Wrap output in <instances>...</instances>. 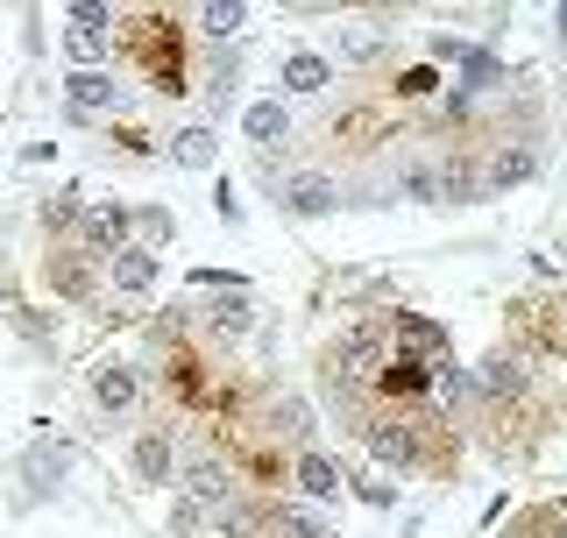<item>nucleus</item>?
<instances>
[{"instance_id":"f257e3e1","label":"nucleus","mask_w":567,"mask_h":538,"mask_svg":"<svg viewBox=\"0 0 567 538\" xmlns=\"http://www.w3.org/2000/svg\"><path fill=\"white\" fill-rule=\"evenodd\" d=\"M106 29H114V14H106V8H71L64 14V58L71 64H100L106 58Z\"/></svg>"},{"instance_id":"f03ea898","label":"nucleus","mask_w":567,"mask_h":538,"mask_svg":"<svg viewBox=\"0 0 567 538\" xmlns=\"http://www.w3.org/2000/svg\"><path fill=\"white\" fill-rule=\"evenodd\" d=\"M284 213H291V220H333V213H341V192L319 170H298V177H284Z\"/></svg>"},{"instance_id":"7ed1b4c3","label":"nucleus","mask_w":567,"mask_h":538,"mask_svg":"<svg viewBox=\"0 0 567 538\" xmlns=\"http://www.w3.org/2000/svg\"><path fill=\"white\" fill-rule=\"evenodd\" d=\"M369 461L377 468H419V425L412 418H383V425H369Z\"/></svg>"},{"instance_id":"20e7f679","label":"nucleus","mask_w":567,"mask_h":538,"mask_svg":"<svg viewBox=\"0 0 567 538\" xmlns=\"http://www.w3.org/2000/svg\"><path fill=\"white\" fill-rule=\"evenodd\" d=\"M93 404L106 411V418H128V411L142 404L135 369H128V362H106V369H93Z\"/></svg>"},{"instance_id":"39448f33","label":"nucleus","mask_w":567,"mask_h":538,"mask_svg":"<svg viewBox=\"0 0 567 538\" xmlns=\"http://www.w3.org/2000/svg\"><path fill=\"white\" fill-rule=\"evenodd\" d=\"M333 369H341V383H354V375H383V333H369V327L341 333V348H333Z\"/></svg>"},{"instance_id":"423d86ee","label":"nucleus","mask_w":567,"mask_h":538,"mask_svg":"<svg viewBox=\"0 0 567 538\" xmlns=\"http://www.w3.org/2000/svg\"><path fill=\"white\" fill-rule=\"evenodd\" d=\"M128 220H135V213H121V206H93L79 220V235H85L93 256H121V248H128Z\"/></svg>"},{"instance_id":"0eeeda50","label":"nucleus","mask_w":567,"mask_h":538,"mask_svg":"<svg viewBox=\"0 0 567 538\" xmlns=\"http://www.w3.org/2000/svg\"><path fill=\"white\" fill-rule=\"evenodd\" d=\"M128 468H135L142 482H171V475H177V439H171V433H142V439L128 446Z\"/></svg>"},{"instance_id":"6e6552de","label":"nucleus","mask_w":567,"mask_h":538,"mask_svg":"<svg viewBox=\"0 0 567 538\" xmlns=\"http://www.w3.org/2000/svg\"><path fill=\"white\" fill-rule=\"evenodd\" d=\"M241 135L256 142V149H277V142L291 135V106H284V100H248V114H241Z\"/></svg>"},{"instance_id":"1a4fd4ad","label":"nucleus","mask_w":567,"mask_h":538,"mask_svg":"<svg viewBox=\"0 0 567 538\" xmlns=\"http://www.w3.org/2000/svg\"><path fill=\"white\" fill-rule=\"evenodd\" d=\"M106 277H114V291L121 298H142V291H150V283H156V256H150V248H121V256H106Z\"/></svg>"},{"instance_id":"9d476101","label":"nucleus","mask_w":567,"mask_h":538,"mask_svg":"<svg viewBox=\"0 0 567 538\" xmlns=\"http://www.w3.org/2000/svg\"><path fill=\"white\" fill-rule=\"evenodd\" d=\"M298 489H306L312 504H341V468H333L319 446H306V454H298Z\"/></svg>"},{"instance_id":"9b49d317","label":"nucleus","mask_w":567,"mask_h":538,"mask_svg":"<svg viewBox=\"0 0 567 538\" xmlns=\"http://www.w3.org/2000/svg\"><path fill=\"white\" fill-rule=\"evenodd\" d=\"M475 390H483L489 404H511V397H525V369L511 362V354H489V362L475 369Z\"/></svg>"},{"instance_id":"f8f14e48","label":"nucleus","mask_w":567,"mask_h":538,"mask_svg":"<svg viewBox=\"0 0 567 538\" xmlns=\"http://www.w3.org/2000/svg\"><path fill=\"white\" fill-rule=\"evenodd\" d=\"M185 489H192V504H199V510H227V468L213 454H199L185 468Z\"/></svg>"},{"instance_id":"ddd939ff","label":"nucleus","mask_w":567,"mask_h":538,"mask_svg":"<svg viewBox=\"0 0 567 538\" xmlns=\"http://www.w3.org/2000/svg\"><path fill=\"white\" fill-rule=\"evenodd\" d=\"M64 100L79 106V114H100V106H114V79H100V71H71Z\"/></svg>"},{"instance_id":"4468645a","label":"nucleus","mask_w":567,"mask_h":538,"mask_svg":"<svg viewBox=\"0 0 567 538\" xmlns=\"http://www.w3.org/2000/svg\"><path fill=\"white\" fill-rule=\"evenodd\" d=\"M319 85H327V58L291 50V58H284V93H319Z\"/></svg>"},{"instance_id":"2eb2a0df","label":"nucleus","mask_w":567,"mask_h":538,"mask_svg":"<svg viewBox=\"0 0 567 538\" xmlns=\"http://www.w3.org/2000/svg\"><path fill=\"white\" fill-rule=\"evenodd\" d=\"M532 170H539V156H532V149H496V156H489V177H483V185H496V192H504V185H525Z\"/></svg>"},{"instance_id":"dca6fc26","label":"nucleus","mask_w":567,"mask_h":538,"mask_svg":"<svg viewBox=\"0 0 567 538\" xmlns=\"http://www.w3.org/2000/svg\"><path fill=\"white\" fill-rule=\"evenodd\" d=\"M171 164L206 170V164H213V128H177V135H171Z\"/></svg>"},{"instance_id":"f3484780","label":"nucleus","mask_w":567,"mask_h":538,"mask_svg":"<svg viewBox=\"0 0 567 538\" xmlns=\"http://www.w3.org/2000/svg\"><path fill=\"white\" fill-rule=\"evenodd\" d=\"M206 35H241L248 29V8H235V0H213V8H199Z\"/></svg>"},{"instance_id":"a211bd4d","label":"nucleus","mask_w":567,"mask_h":538,"mask_svg":"<svg viewBox=\"0 0 567 538\" xmlns=\"http://www.w3.org/2000/svg\"><path fill=\"white\" fill-rule=\"evenodd\" d=\"M404 199H447V177H440V164H412V170H404Z\"/></svg>"},{"instance_id":"6ab92c4d","label":"nucleus","mask_w":567,"mask_h":538,"mask_svg":"<svg viewBox=\"0 0 567 538\" xmlns=\"http://www.w3.org/2000/svg\"><path fill=\"white\" fill-rule=\"evenodd\" d=\"M64 468H71V454H29V496H43L50 482H64Z\"/></svg>"},{"instance_id":"aec40b11","label":"nucleus","mask_w":567,"mask_h":538,"mask_svg":"<svg viewBox=\"0 0 567 538\" xmlns=\"http://www.w3.org/2000/svg\"><path fill=\"white\" fill-rule=\"evenodd\" d=\"M135 220H142V241H150V256H156V248H164V241L177 235V227H171V213H164V206H142V213H135Z\"/></svg>"},{"instance_id":"412c9836","label":"nucleus","mask_w":567,"mask_h":538,"mask_svg":"<svg viewBox=\"0 0 567 538\" xmlns=\"http://www.w3.org/2000/svg\"><path fill=\"white\" fill-rule=\"evenodd\" d=\"M277 433H291L298 446H306V433H312V411L298 404V397H284V404H277Z\"/></svg>"},{"instance_id":"4be33fe9","label":"nucleus","mask_w":567,"mask_h":538,"mask_svg":"<svg viewBox=\"0 0 567 538\" xmlns=\"http://www.w3.org/2000/svg\"><path fill=\"white\" fill-rule=\"evenodd\" d=\"M277 538H327V525L306 510H277Z\"/></svg>"},{"instance_id":"5701e85b","label":"nucleus","mask_w":567,"mask_h":538,"mask_svg":"<svg viewBox=\"0 0 567 538\" xmlns=\"http://www.w3.org/2000/svg\"><path fill=\"white\" fill-rule=\"evenodd\" d=\"M213 333H227V340H235V333H248V304H241V298L213 304Z\"/></svg>"},{"instance_id":"b1692460","label":"nucleus","mask_w":567,"mask_h":538,"mask_svg":"<svg viewBox=\"0 0 567 538\" xmlns=\"http://www.w3.org/2000/svg\"><path fill=\"white\" fill-rule=\"evenodd\" d=\"M58 291L64 298H85V291H93V269H85V262H64L58 269Z\"/></svg>"},{"instance_id":"393cba45","label":"nucleus","mask_w":567,"mask_h":538,"mask_svg":"<svg viewBox=\"0 0 567 538\" xmlns=\"http://www.w3.org/2000/svg\"><path fill=\"white\" fill-rule=\"evenodd\" d=\"M171 531H177V538H192V531H199V504H192V496L171 510Z\"/></svg>"},{"instance_id":"a878e982","label":"nucleus","mask_w":567,"mask_h":538,"mask_svg":"<svg viewBox=\"0 0 567 538\" xmlns=\"http://www.w3.org/2000/svg\"><path fill=\"white\" fill-rule=\"evenodd\" d=\"M554 29H560V43H567V8H560V14H554Z\"/></svg>"}]
</instances>
